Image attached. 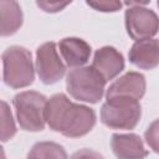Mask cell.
Segmentation results:
<instances>
[{
  "instance_id": "8fae6325",
  "label": "cell",
  "mask_w": 159,
  "mask_h": 159,
  "mask_svg": "<svg viewBox=\"0 0 159 159\" xmlns=\"http://www.w3.org/2000/svg\"><path fill=\"white\" fill-rule=\"evenodd\" d=\"M58 47L66 65L70 67L83 66L91 55V46L84 40L77 37H67L61 40Z\"/></svg>"
},
{
  "instance_id": "8992f818",
  "label": "cell",
  "mask_w": 159,
  "mask_h": 159,
  "mask_svg": "<svg viewBox=\"0 0 159 159\" xmlns=\"http://www.w3.org/2000/svg\"><path fill=\"white\" fill-rule=\"evenodd\" d=\"M125 27L135 41L150 39L159 30V17L149 9L134 6L125 11Z\"/></svg>"
},
{
  "instance_id": "5bb4252c",
  "label": "cell",
  "mask_w": 159,
  "mask_h": 159,
  "mask_svg": "<svg viewBox=\"0 0 159 159\" xmlns=\"http://www.w3.org/2000/svg\"><path fill=\"white\" fill-rule=\"evenodd\" d=\"M67 154L63 148L56 143L42 142L32 147L29 153V158H66Z\"/></svg>"
},
{
  "instance_id": "4fadbf2b",
  "label": "cell",
  "mask_w": 159,
  "mask_h": 159,
  "mask_svg": "<svg viewBox=\"0 0 159 159\" xmlns=\"http://www.w3.org/2000/svg\"><path fill=\"white\" fill-rule=\"evenodd\" d=\"M1 35L15 34L22 25V11L16 0H1Z\"/></svg>"
},
{
  "instance_id": "277c9868",
  "label": "cell",
  "mask_w": 159,
  "mask_h": 159,
  "mask_svg": "<svg viewBox=\"0 0 159 159\" xmlns=\"http://www.w3.org/2000/svg\"><path fill=\"white\" fill-rule=\"evenodd\" d=\"M142 114L138 99L129 97H109L102 106L101 119L113 129H133Z\"/></svg>"
},
{
  "instance_id": "2e32d148",
  "label": "cell",
  "mask_w": 159,
  "mask_h": 159,
  "mask_svg": "<svg viewBox=\"0 0 159 159\" xmlns=\"http://www.w3.org/2000/svg\"><path fill=\"white\" fill-rule=\"evenodd\" d=\"M86 2L94 10L103 12H114L122 7L120 0H86Z\"/></svg>"
},
{
  "instance_id": "6da1fadb",
  "label": "cell",
  "mask_w": 159,
  "mask_h": 159,
  "mask_svg": "<svg viewBox=\"0 0 159 159\" xmlns=\"http://www.w3.org/2000/svg\"><path fill=\"white\" fill-rule=\"evenodd\" d=\"M45 117L51 129L70 138L87 134L96 124L93 109L71 102L62 93L55 94L47 101Z\"/></svg>"
},
{
  "instance_id": "ffe728a7",
  "label": "cell",
  "mask_w": 159,
  "mask_h": 159,
  "mask_svg": "<svg viewBox=\"0 0 159 159\" xmlns=\"http://www.w3.org/2000/svg\"><path fill=\"white\" fill-rule=\"evenodd\" d=\"M158 6H159V0H158Z\"/></svg>"
},
{
  "instance_id": "52a82bcc",
  "label": "cell",
  "mask_w": 159,
  "mask_h": 159,
  "mask_svg": "<svg viewBox=\"0 0 159 159\" xmlns=\"http://www.w3.org/2000/svg\"><path fill=\"white\" fill-rule=\"evenodd\" d=\"M36 71L40 80L46 84L56 83L63 77L66 67L61 61L53 42H46L37 48Z\"/></svg>"
},
{
  "instance_id": "7c38bea8",
  "label": "cell",
  "mask_w": 159,
  "mask_h": 159,
  "mask_svg": "<svg viewBox=\"0 0 159 159\" xmlns=\"http://www.w3.org/2000/svg\"><path fill=\"white\" fill-rule=\"evenodd\" d=\"M111 145L114 155L122 159L144 158L148 154L142 139L135 134H114Z\"/></svg>"
},
{
  "instance_id": "d6986e66",
  "label": "cell",
  "mask_w": 159,
  "mask_h": 159,
  "mask_svg": "<svg viewBox=\"0 0 159 159\" xmlns=\"http://www.w3.org/2000/svg\"><path fill=\"white\" fill-rule=\"evenodd\" d=\"M150 0H124V2L127 5L130 6H142V5H147Z\"/></svg>"
},
{
  "instance_id": "e0dca14e",
  "label": "cell",
  "mask_w": 159,
  "mask_h": 159,
  "mask_svg": "<svg viewBox=\"0 0 159 159\" xmlns=\"http://www.w3.org/2000/svg\"><path fill=\"white\" fill-rule=\"evenodd\" d=\"M145 142L155 153H159V119L154 120L145 130Z\"/></svg>"
},
{
  "instance_id": "ac0fdd59",
  "label": "cell",
  "mask_w": 159,
  "mask_h": 159,
  "mask_svg": "<svg viewBox=\"0 0 159 159\" xmlns=\"http://www.w3.org/2000/svg\"><path fill=\"white\" fill-rule=\"evenodd\" d=\"M72 0H36L37 6L46 12H57L63 10Z\"/></svg>"
},
{
  "instance_id": "9c48e42d",
  "label": "cell",
  "mask_w": 159,
  "mask_h": 159,
  "mask_svg": "<svg viewBox=\"0 0 159 159\" xmlns=\"http://www.w3.org/2000/svg\"><path fill=\"white\" fill-rule=\"evenodd\" d=\"M145 92V78L138 72H128L116 82H113L108 91L109 97H129L133 99H140Z\"/></svg>"
},
{
  "instance_id": "30bf717a",
  "label": "cell",
  "mask_w": 159,
  "mask_h": 159,
  "mask_svg": "<svg viewBox=\"0 0 159 159\" xmlns=\"http://www.w3.org/2000/svg\"><path fill=\"white\" fill-rule=\"evenodd\" d=\"M129 60L143 70H152L159 65V41L154 39L138 40L129 51Z\"/></svg>"
},
{
  "instance_id": "5b68a950",
  "label": "cell",
  "mask_w": 159,
  "mask_h": 159,
  "mask_svg": "<svg viewBox=\"0 0 159 159\" xmlns=\"http://www.w3.org/2000/svg\"><path fill=\"white\" fill-rule=\"evenodd\" d=\"M47 99L39 92L26 91L15 96L14 107L20 127L24 130L39 132L45 128Z\"/></svg>"
},
{
  "instance_id": "7a4b0ae2",
  "label": "cell",
  "mask_w": 159,
  "mask_h": 159,
  "mask_svg": "<svg viewBox=\"0 0 159 159\" xmlns=\"http://www.w3.org/2000/svg\"><path fill=\"white\" fill-rule=\"evenodd\" d=\"M2 76L12 88L27 87L34 82L35 72L31 53L20 46H11L2 53Z\"/></svg>"
},
{
  "instance_id": "ba28073f",
  "label": "cell",
  "mask_w": 159,
  "mask_h": 159,
  "mask_svg": "<svg viewBox=\"0 0 159 159\" xmlns=\"http://www.w3.org/2000/svg\"><path fill=\"white\" fill-rule=\"evenodd\" d=\"M92 67L98 71L106 81H109L118 76L124 68V60L114 47L104 46L96 51Z\"/></svg>"
},
{
  "instance_id": "9a60e30c",
  "label": "cell",
  "mask_w": 159,
  "mask_h": 159,
  "mask_svg": "<svg viewBox=\"0 0 159 159\" xmlns=\"http://www.w3.org/2000/svg\"><path fill=\"white\" fill-rule=\"evenodd\" d=\"M16 133V127L12 119L11 111L5 101H1V120H0V138L2 142L11 139Z\"/></svg>"
},
{
  "instance_id": "3957f363",
  "label": "cell",
  "mask_w": 159,
  "mask_h": 159,
  "mask_svg": "<svg viewBox=\"0 0 159 159\" xmlns=\"http://www.w3.org/2000/svg\"><path fill=\"white\" fill-rule=\"evenodd\" d=\"M106 80L102 75L91 67H76L67 75V91L68 93L80 101L96 103L104 93Z\"/></svg>"
}]
</instances>
